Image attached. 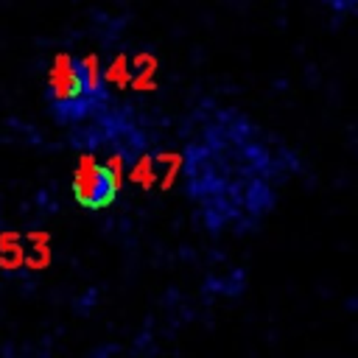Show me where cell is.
I'll list each match as a JSON object with an SVG mask.
<instances>
[{
    "instance_id": "1",
    "label": "cell",
    "mask_w": 358,
    "mask_h": 358,
    "mask_svg": "<svg viewBox=\"0 0 358 358\" xmlns=\"http://www.w3.org/2000/svg\"><path fill=\"white\" fill-rule=\"evenodd\" d=\"M120 190V173L115 165L98 162L92 154L78 157L76 173H73V196L87 210H103L115 201Z\"/></svg>"
},
{
    "instance_id": "2",
    "label": "cell",
    "mask_w": 358,
    "mask_h": 358,
    "mask_svg": "<svg viewBox=\"0 0 358 358\" xmlns=\"http://www.w3.org/2000/svg\"><path fill=\"white\" fill-rule=\"evenodd\" d=\"M48 92L59 109H73L76 103H81V98H87L78 59H73L70 53L53 56V62L48 67Z\"/></svg>"
},
{
    "instance_id": "3",
    "label": "cell",
    "mask_w": 358,
    "mask_h": 358,
    "mask_svg": "<svg viewBox=\"0 0 358 358\" xmlns=\"http://www.w3.org/2000/svg\"><path fill=\"white\" fill-rule=\"evenodd\" d=\"M81 64V76H84V90H87V98H101L103 95V70H101V59L98 53H87L78 59Z\"/></svg>"
},
{
    "instance_id": "4",
    "label": "cell",
    "mask_w": 358,
    "mask_h": 358,
    "mask_svg": "<svg viewBox=\"0 0 358 358\" xmlns=\"http://www.w3.org/2000/svg\"><path fill=\"white\" fill-rule=\"evenodd\" d=\"M154 76H157V56H151L148 50L137 53L134 56V76H131V87L145 92V90H154Z\"/></svg>"
},
{
    "instance_id": "5",
    "label": "cell",
    "mask_w": 358,
    "mask_h": 358,
    "mask_svg": "<svg viewBox=\"0 0 358 358\" xmlns=\"http://www.w3.org/2000/svg\"><path fill=\"white\" fill-rule=\"evenodd\" d=\"M131 64H129V56L126 53H120V56H115L112 59V64L103 70V78H106V84H112V87H129L131 84Z\"/></svg>"
}]
</instances>
